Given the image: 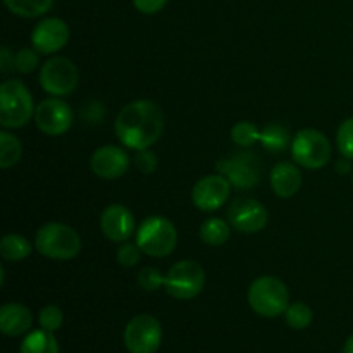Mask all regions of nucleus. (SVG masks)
Returning a JSON list of instances; mask_svg holds the SVG:
<instances>
[{
  "instance_id": "5701e85b",
  "label": "nucleus",
  "mask_w": 353,
  "mask_h": 353,
  "mask_svg": "<svg viewBox=\"0 0 353 353\" xmlns=\"http://www.w3.org/2000/svg\"><path fill=\"white\" fill-rule=\"evenodd\" d=\"M55 0H3L7 9L19 17H40L52 9Z\"/></svg>"
},
{
  "instance_id": "4be33fe9",
  "label": "nucleus",
  "mask_w": 353,
  "mask_h": 353,
  "mask_svg": "<svg viewBox=\"0 0 353 353\" xmlns=\"http://www.w3.org/2000/svg\"><path fill=\"white\" fill-rule=\"evenodd\" d=\"M292 140L290 131L286 130L283 124H269L261 131V143L265 150L272 152V154H281L286 148L292 147Z\"/></svg>"
},
{
  "instance_id": "423d86ee",
  "label": "nucleus",
  "mask_w": 353,
  "mask_h": 353,
  "mask_svg": "<svg viewBox=\"0 0 353 353\" xmlns=\"http://www.w3.org/2000/svg\"><path fill=\"white\" fill-rule=\"evenodd\" d=\"M290 150H292L293 162L299 164L300 168L310 169V171L323 169L333 155L326 134L319 130H312V128L300 130L293 137Z\"/></svg>"
},
{
  "instance_id": "9b49d317",
  "label": "nucleus",
  "mask_w": 353,
  "mask_h": 353,
  "mask_svg": "<svg viewBox=\"0 0 353 353\" xmlns=\"http://www.w3.org/2000/svg\"><path fill=\"white\" fill-rule=\"evenodd\" d=\"M34 124L47 137H61L72 126V110L57 97L41 100L34 109Z\"/></svg>"
},
{
  "instance_id": "c9c22d12",
  "label": "nucleus",
  "mask_w": 353,
  "mask_h": 353,
  "mask_svg": "<svg viewBox=\"0 0 353 353\" xmlns=\"http://www.w3.org/2000/svg\"><path fill=\"white\" fill-rule=\"evenodd\" d=\"M343 353H353V334L350 338L347 340V343H345L343 347Z\"/></svg>"
},
{
  "instance_id": "c85d7f7f",
  "label": "nucleus",
  "mask_w": 353,
  "mask_h": 353,
  "mask_svg": "<svg viewBox=\"0 0 353 353\" xmlns=\"http://www.w3.org/2000/svg\"><path fill=\"white\" fill-rule=\"evenodd\" d=\"M62 323H64V314H62V310L57 305H45L40 310V314H38L40 327L45 331H50V333L61 330Z\"/></svg>"
},
{
  "instance_id": "bb28decb",
  "label": "nucleus",
  "mask_w": 353,
  "mask_h": 353,
  "mask_svg": "<svg viewBox=\"0 0 353 353\" xmlns=\"http://www.w3.org/2000/svg\"><path fill=\"white\" fill-rule=\"evenodd\" d=\"M40 52L34 50L33 47L31 48H19V50L14 54V69L21 74H30L33 72L34 69L38 68L40 64Z\"/></svg>"
},
{
  "instance_id": "7c9ffc66",
  "label": "nucleus",
  "mask_w": 353,
  "mask_h": 353,
  "mask_svg": "<svg viewBox=\"0 0 353 353\" xmlns=\"http://www.w3.org/2000/svg\"><path fill=\"white\" fill-rule=\"evenodd\" d=\"M141 254H143V252L140 250V247L137 245V241H134V243L124 241V243L119 245L116 255H117V262H119V265L130 269V268H134V265L140 262Z\"/></svg>"
},
{
  "instance_id": "e433bc0d",
  "label": "nucleus",
  "mask_w": 353,
  "mask_h": 353,
  "mask_svg": "<svg viewBox=\"0 0 353 353\" xmlns=\"http://www.w3.org/2000/svg\"><path fill=\"white\" fill-rule=\"evenodd\" d=\"M352 183H353V171H352Z\"/></svg>"
},
{
  "instance_id": "0eeeda50",
  "label": "nucleus",
  "mask_w": 353,
  "mask_h": 353,
  "mask_svg": "<svg viewBox=\"0 0 353 353\" xmlns=\"http://www.w3.org/2000/svg\"><path fill=\"white\" fill-rule=\"evenodd\" d=\"M207 276L195 261H179L165 274L164 290L176 300H193L202 293Z\"/></svg>"
},
{
  "instance_id": "aec40b11",
  "label": "nucleus",
  "mask_w": 353,
  "mask_h": 353,
  "mask_svg": "<svg viewBox=\"0 0 353 353\" xmlns=\"http://www.w3.org/2000/svg\"><path fill=\"white\" fill-rule=\"evenodd\" d=\"M231 224L228 219L221 217H209L200 226V240L209 247H221L231 236Z\"/></svg>"
},
{
  "instance_id": "2eb2a0df",
  "label": "nucleus",
  "mask_w": 353,
  "mask_h": 353,
  "mask_svg": "<svg viewBox=\"0 0 353 353\" xmlns=\"http://www.w3.org/2000/svg\"><path fill=\"white\" fill-rule=\"evenodd\" d=\"M130 155L123 147L117 145H103L99 147L90 157V169L93 174L105 181L123 178L130 169Z\"/></svg>"
},
{
  "instance_id": "f03ea898",
  "label": "nucleus",
  "mask_w": 353,
  "mask_h": 353,
  "mask_svg": "<svg viewBox=\"0 0 353 353\" xmlns=\"http://www.w3.org/2000/svg\"><path fill=\"white\" fill-rule=\"evenodd\" d=\"M81 238L71 226L62 223H47L37 231L34 248L48 261H72L81 252Z\"/></svg>"
},
{
  "instance_id": "6ab92c4d",
  "label": "nucleus",
  "mask_w": 353,
  "mask_h": 353,
  "mask_svg": "<svg viewBox=\"0 0 353 353\" xmlns=\"http://www.w3.org/2000/svg\"><path fill=\"white\" fill-rule=\"evenodd\" d=\"M33 247L23 234L9 233L0 240V255L6 262H21L30 257Z\"/></svg>"
},
{
  "instance_id": "9d476101",
  "label": "nucleus",
  "mask_w": 353,
  "mask_h": 353,
  "mask_svg": "<svg viewBox=\"0 0 353 353\" xmlns=\"http://www.w3.org/2000/svg\"><path fill=\"white\" fill-rule=\"evenodd\" d=\"M217 171L230 179L234 188L250 190L261 181V162L254 152H240L217 162Z\"/></svg>"
},
{
  "instance_id": "cd10ccee",
  "label": "nucleus",
  "mask_w": 353,
  "mask_h": 353,
  "mask_svg": "<svg viewBox=\"0 0 353 353\" xmlns=\"http://www.w3.org/2000/svg\"><path fill=\"white\" fill-rule=\"evenodd\" d=\"M336 147L343 157L353 161V117H348L340 124L336 131Z\"/></svg>"
},
{
  "instance_id": "72a5a7b5",
  "label": "nucleus",
  "mask_w": 353,
  "mask_h": 353,
  "mask_svg": "<svg viewBox=\"0 0 353 353\" xmlns=\"http://www.w3.org/2000/svg\"><path fill=\"white\" fill-rule=\"evenodd\" d=\"M0 71L3 74L14 71V52H10L7 47L0 48Z\"/></svg>"
},
{
  "instance_id": "393cba45",
  "label": "nucleus",
  "mask_w": 353,
  "mask_h": 353,
  "mask_svg": "<svg viewBox=\"0 0 353 353\" xmlns=\"http://www.w3.org/2000/svg\"><path fill=\"white\" fill-rule=\"evenodd\" d=\"M285 321L292 330L302 331L312 324L314 321V312L307 303L303 302H295L290 303V307L285 312Z\"/></svg>"
},
{
  "instance_id": "ddd939ff",
  "label": "nucleus",
  "mask_w": 353,
  "mask_h": 353,
  "mask_svg": "<svg viewBox=\"0 0 353 353\" xmlns=\"http://www.w3.org/2000/svg\"><path fill=\"white\" fill-rule=\"evenodd\" d=\"M231 186L233 185L230 183V179L221 172L203 176L195 183L192 190L193 205L202 212H214V210L221 209L230 200Z\"/></svg>"
},
{
  "instance_id": "f704fd0d",
  "label": "nucleus",
  "mask_w": 353,
  "mask_h": 353,
  "mask_svg": "<svg viewBox=\"0 0 353 353\" xmlns=\"http://www.w3.org/2000/svg\"><path fill=\"white\" fill-rule=\"evenodd\" d=\"M350 169H352L350 168V159H347V157L341 159V161L336 164V171L341 172V174H343V172H348Z\"/></svg>"
},
{
  "instance_id": "a878e982",
  "label": "nucleus",
  "mask_w": 353,
  "mask_h": 353,
  "mask_svg": "<svg viewBox=\"0 0 353 353\" xmlns=\"http://www.w3.org/2000/svg\"><path fill=\"white\" fill-rule=\"evenodd\" d=\"M231 140L241 148H250L261 140V130L250 121H240L231 128Z\"/></svg>"
},
{
  "instance_id": "1a4fd4ad",
  "label": "nucleus",
  "mask_w": 353,
  "mask_h": 353,
  "mask_svg": "<svg viewBox=\"0 0 353 353\" xmlns=\"http://www.w3.org/2000/svg\"><path fill=\"white\" fill-rule=\"evenodd\" d=\"M124 347L130 353H155L162 343V326L150 314L134 316L124 327Z\"/></svg>"
},
{
  "instance_id": "f3484780",
  "label": "nucleus",
  "mask_w": 353,
  "mask_h": 353,
  "mask_svg": "<svg viewBox=\"0 0 353 353\" xmlns=\"http://www.w3.org/2000/svg\"><path fill=\"white\" fill-rule=\"evenodd\" d=\"M269 181H271L272 193L279 199H292L302 188V171H300L299 164H293V162H279L274 168L271 169V176H269Z\"/></svg>"
},
{
  "instance_id": "6e6552de",
  "label": "nucleus",
  "mask_w": 353,
  "mask_h": 353,
  "mask_svg": "<svg viewBox=\"0 0 353 353\" xmlns=\"http://www.w3.org/2000/svg\"><path fill=\"white\" fill-rule=\"evenodd\" d=\"M38 83L50 97H68L74 93L79 83L78 68L68 57H52L41 65Z\"/></svg>"
},
{
  "instance_id": "a211bd4d",
  "label": "nucleus",
  "mask_w": 353,
  "mask_h": 353,
  "mask_svg": "<svg viewBox=\"0 0 353 353\" xmlns=\"http://www.w3.org/2000/svg\"><path fill=\"white\" fill-rule=\"evenodd\" d=\"M33 326V314L23 303H6L0 309V331L6 336H21L26 334Z\"/></svg>"
},
{
  "instance_id": "20e7f679",
  "label": "nucleus",
  "mask_w": 353,
  "mask_h": 353,
  "mask_svg": "<svg viewBox=\"0 0 353 353\" xmlns=\"http://www.w3.org/2000/svg\"><path fill=\"white\" fill-rule=\"evenodd\" d=\"M137 245L148 257H168L178 245V231L172 221L164 216H148L138 226Z\"/></svg>"
},
{
  "instance_id": "4468645a",
  "label": "nucleus",
  "mask_w": 353,
  "mask_h": 353,
  "mask_svg": "<svg viewBox=\"0 0 353 353\" xmlns=\"http://www.w3.org/2000/svg\"><path fill=\"white\" fill-rule=\"evenodd\" d=\"M69 26L61 17H45L31 31V47L41 55L61 52L69 43Z\"/></svg>"
},
{
  "instance_id": "473e14b6",
  "label": "nucleus",
  "mask_w": 353,
  "mask_h": 353,
  "mask_svg": "<svg viewBox=\"0 0 353 353\" xmlns=\"http://www.w3.org/2000/svg\"><path fill=\"white\" fill-rule=\"evenodd\" d=\"M169 0H133V7L141 14H147V16H152V14H157L168 6Z\"/></svg>"
},
{
  "instance_id": "7ed1b4c3",
  "label": "nucleus",
  "mask_w": 353,
  "mask_h": 353,
  "mask_svg": "<svg viewBox=\"0 0 353 353\" xmlns=\"http://www.w3.org/2000/svg\"><path fill=\"white\" fill-rule=\"evenodd\" d=\"M31 92L21 79H7L0 85V126L3 130L24 128L34 116Z\"/></svg>"
},
{
  "instance_id": "39448f33",
  "label": "nucleus",
  "mask_w": 353,
  "mask_h": 353,
  "mask_svg": "<svg viewBox=\"0 0 353 353\" xmlns=\"http://www.w3.org/2000/svg\"><path fill=\"white\" fill-rule=\"evenodd\" d=\"M248 305L257 316L274 319L285 316L290 307V292L281 279L274 276H261L248 288Z\"/></svg>"
},
{
  "instance_id": "b1692460",
  "label": "nucleus",
  "mask_w": 353,
  "mask_h": 353,
  "mask_svg": "<svg viewBox=\"0 0 353 353\" xmlns=\"http://www.w3.org/2000/svg\"><path fill=\"white\" fill-rule=\"evenodd\" d=\"M21 155H23V145L19 138L7 130L0 131V168H14L21 161Z\"/></svg>"
},
{
  "instance_id": "f8f14e48",
  "label": "nucleus",
  "mask_w": 353,
  "mask_h": 353,
  "mask_svg": "<svg viewBox=\"0 0 353 353\" xmlns=\"http://www.w3.org/2000/svg\"><path fill=\"white\" fill-rule=\"evenodd\" d=\"M231 228L241 234H255L268 224V209L255 199H236L228 207L226 214Z\"/></svg>"
},
{
  "instance_id": "412c9836",
  "label": "nucleus",
  "mask_w": 353,
  "mask_h": 353,
  "mask_svg": "<svg viewBox=\"0 0 353 353\" xmlns=\"http://www.w3.org/2000/svg\"><path fill=\"white\" fill-rule=\"evenodd\" d=\"M21 353H59V343L54 333L45 330L31 331L24 336L19 348Z\"/></svg>"
},
{
  "instance_id": "dca6fc26",
  "label": "nucleus",
  "mask_w": 353,
  "mask_h": 353,
  "mask_svg": "<svg viewBox=\"0 0 353 353\" xmlns=\"http://www.w3.org/2000/svg\"><path fill=\"white\" fill-rule=\"evenodd\" d=\"M100 230L107 240L124 243L137 234V221L131 210L121 203H110L100 216Z\"/></svg>"
},
{
  "instance_id": "f257e3e1",
  "label": "nucleus",
  "mask_w": 353,
  "mask_h": 353,
  "mask_svg": "<svg viewBox=\"0 0 353 353\" xmlns=\"http://www.w3.org/2000/svg\"><path fill=\"white\" fill-rule=\"evenodd\" d=\"M117 140L130 150L150 148L164 131V114L152 100H134L119 110L114 123Z\"/></svg>"
},
{
  "instance_id": "c756f323",
  "label": "nucleus",
  "mask_w": 353,
  "mask_h": 353,
  "mask_svg": "<svg viewBox=\"0 0 353 353\" xmlns=\"http://www.w3.org/2000/svg\"><path fill=\"white\" fill-rule=\"evenodd\" d=\"M165 274H162L157 268H143L138 274V285L145 292H157L164 288Z\"/></svg>"
},
{
  "instance_id": "2f4dec72",
  "label": "nucleus",
  "mask_w": 353,
  "mask_h": 353,
  "mask_svg": "<svg viewBox=\"0 0 353 353\" xmlns=\"http://www.w3.org/2000/svg\"><path fill=\"white\" fill-rule=\"evenodd\" d=\"M134 165H137V169L141 174H152V172L157 169L159 159L150 148H145V150H140L137 154V157H134Z\"/></svg>"
}]
</instances>
